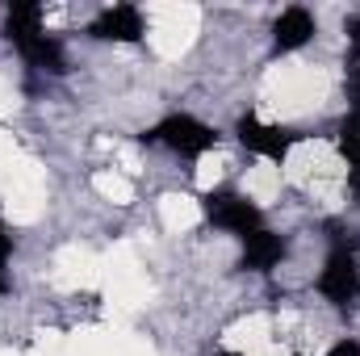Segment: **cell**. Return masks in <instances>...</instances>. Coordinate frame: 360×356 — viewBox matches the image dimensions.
I'll return each mask as SVG.
<instances>
[{"mask_svg":"<svg viewBox=\"0 0 360 356\" xmlns=\"http://www.w3.org/2000/svg\"><path fill=\"white\" fill-rule=\"evenodd\" d=\"M4 34H8V42L25 55L30 68H42V72H51V76L68 72V55H63V46H59L55 38L42 34V8H38V4H13V8H8V25H4Z\"/></svg>","mask_w":360,"mask_h":356,"instance_id":"1","label":"cell"},{"mask_svg":"<svg viewBox=\"0 0 360 356\" xmlns=\"http://www.w3.org/2000/svg\"><path fill=\"white\" fill-rule=\"evenodd\" d=\"M139 139L143 143H164V147H172L180 155H205L218 143V130L197 122V117H188V113H172V117H164L155 130H147Z\"/></svg>","mask_w":360,"mask_h":356,"instance_id":"2","label":"cell"},{"mask_svg":"<svg viewBox=\"0 0 360 356\" xmlns=\"http://www.w3.org/2000/svg\"><path fill=\"white\" fill-rule=\"evenodd\" d=\"M319 293L335 306H348L352 298L360 293V265L352 243H340L331 256H327V268L319 272Z\"/></svg>","mask_w":360,"mask_h":356,"instance_id":"3","label":"cell"},{"mask_svg":"<svg viewBox=\"0 0 360 356\" xmlns=\"http://www.w3.org/2000/svg\"><path fill=\"white\" fill-rule=\"evenodd\" d=\"M201 210H205V218H210L214 227H222V231H239V235L260 231V210H256L248 197H239V193H205V197H201Z\"/></svg>","mask_w":360,"mask_h":356,"instance_id":"4","label":"cell"},{"mask_svg":"<svg viewBox=\"0 0 360 356\" xmlns=\"http://www.w3.org/2000/svg\"><path fill=\"white\" fill-rule=\"evenodd\" d=\"M235 130H239V143H243L248 151H256V155H269V160H285V155H289V147L302 139L297 130L264 126V122H260V117H252V113H243Z\"/></svg>","mask_w":360,"mask_h":356,"instance_id":"5","label":"cell"},{"mask_svg":"<svg viewBox=\"0 0 360 356\" xmlns=\"http://www.w3.org/2000/svg\"><path fill=\"white\" fill-rule=\"evenodd\" d=\"M89 34L101 42H139L143 38V13L134 4H113L92 21Z\"/></svg>","mask_w":360,"mask_h":356,"instance_id":"6","label":"cell"},{"mask_svg":"<svg viewBox=\"0 0 360 356\" xmlns=\"http://www.w3.org/2000/svg\"><path fill=\"white\" fill-rule=\"evenodd\" d=\"M281 256H285V239L281 235H272V231H252V235H243V268H252V272H272V268L281 265Z\"/></svg>","mask_w":360,"mask_h":356,"instance_id":"7","label":"cell"},{"mask_svg":"<svg viewBox=\"0 0 360 356\" xmlns=\"http://www.w3.org/2000/svg\"><path fill=\"white\" fill-rule=\"evenodd\" d=\"M272 38H276L281 51H297V46H306L314 38V17L306 8H285L276 17V25H272Z\"/></svg>","mask_w":360,"mask_h":356,"instance_id":"8","label":"cell"},{"mask_svg":"<svg viewBox=\"0 0 360 356\" xmlns=\"http://www.w3.org/2000/svg\"><path fill=\"white\" fill-rule=\"evenodd\" d=\"M340 151L348 155V164H360V109L348 113L340 126Z\"/></svg>","mask_w":360,"mask_h":356,"instance_id":"9","label":"cell"},{"mask_svg":"<svg viewBox=\"0 0 360 356\" xmlns=\"http://www.w3.org/2000/svg\"><path fill=\"white\" fill-rule=\"evenodd\" d=\"M348 92L360 109V46H352V59H348Z\"/></svg>","mask_w":360,"mask_h":356,"instance_id":"10","label":"cell"},{"mask_svg":"<svg viewBox=\"0 0 360 356\" xmlns=\"http://www.w3.org/2000/svg\"><path fill=\"white\" fill-rule=\"evenodd\" d=\"M327 356H360V344L356 340H344V344H335Z\"/></svg>","mask_w":360,"mask_h":356,"instance_id":"11","label":"cell"},{"mask_svg":"<svg viewBox=\"0 0 360 356\" xmlns=\"http://www.w3.org/2000/svg\"><path fill=\"white\" fill-rule=\"evenodd\" d=\"M8 252H13V235L0 227V268H4V260H8Z\"/></svg>","mask_w":360,"mask_h":356,"instance_id":"12","label":"cell"},{"mask_svg":"<svg viewBox=\"0 0 360 356\" xmlns=\"http://www.w3.org/2000/svg\"><path fill=\"white\" fill-rule=\"evenodd\" d=\"M344 30H348V38H352V46H360V17H348V25H344Z\"/></svg>","mask_w":360,"mask_h":356,"instance_id":"13","label":"cell"},{"mask_svg":"<svg viewBox=\"0 0 360 356\" xmlns=\"http://www.w3.org/2000/svg\"><path fill=\"white\" fill-rule=\"evenodd\" d=\"M218 356H235V352H218Z\"/></svg>","mask_w":360,"mask_h":356,"instance_id":"14","label":"cell"}]
</instances>
